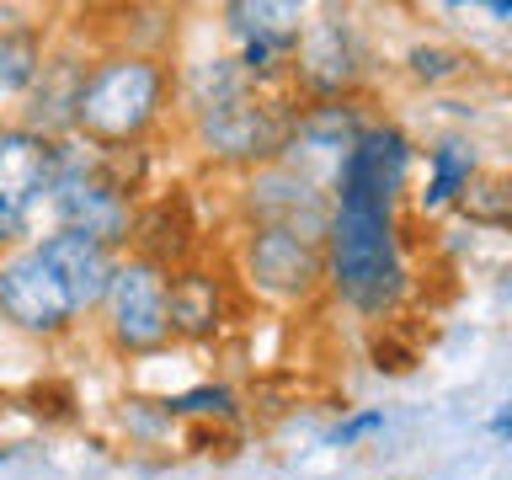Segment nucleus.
<instances>
[{"mask_svg":"<svg viewBox=\"0 0 512 480\" xmlns=\"http://www.w3.org/2000/svg\"><path fill=\"white\" fill-rule=\"evenodd\" d=\"M54 176H59V144L54 139L32 134L22 123L0 128V198L11 208L32 214L38 203H48Z\"/></svg>","mask_w":512,"mask_h":480,"instance_id":"11","label":"nucleus"},{"mask_svg":"<svg viewBox=\"0 0 512 480\" xmlns=\"http://www.w3.org/2000/svg\"><path fill=\"white\" fill-rule=\"evenodd\" d=\"M491 432H496V438H507V432H512V411H507V406L491 416Z\"/></svg>","mask_w":512,"mask_h":480,"instance_id":"21","label":"nucleus"},{"mask_svg":"<svg viewBox=\"0 0 512 480\" xmlns=\"http://www.w3.org/2000/svg\"><path fill=\"white\" fill-rule=\"evenodd\" d=\"M166 320H171V342H208L224 326V283L203 267L166 272Z\"/></svg>","mask_w":512,"mask_h":480,"instance_id":"13","label":"nucleus"},{"mask_svg":"<svg viewBox=\"0 0 512 480\" xmlns=\"http://www.w3.org/2000/svg\"><path fill=\"white\" fill-rule=\"evenodd\" d=\"M171 96V70L155 54H107L86 70L75 102V134L91 150H128L160 123Z\"/></svg>","mask_w":512,"mask_h":480,"instance_id":"3","label":"nucleus"},{"mask_svg":"<svg viewBox=\"0 0 512 480\" xmlns=\"http://www.w3.org/2000/svg\"><path fill=\"white\" fill-rule=\"evenodd\" d=\"M224 27H230L235 43L294 48L304 27V6H294V0H235V6H224Z\"/></svg>","mask_w":512,"mask_h":480,"instance_id":"14","label":"nucleus"},{"mask_svg":"<svg viewBox=\"0 0 512 480\" xmlns=\"http://www.w3.org/2000/svg\"><path fill=\"white\" fill-rule=\"evenodd\" d=\"M0 320L22 336H43V342H54L80 320L54 267L38 256V246L0 251Z\"/></svg>","mask_w":512,"mask_h":480,"instance_id":"7","label":"nucleus"},{"mask_svg":"<svg viewBox=\"0 0 512 480\" xmlns=\"http://www.w3.org/2000/svg\"><path fill=\"white\" fill-rule=\"evenodd\" d=\"M480 176V160L464 139H443L427 150V187L416 192V203H422V214H432V208H448L464 198V187H470Z\"/></svg>","mask_w":512,"mask_h":480,"instance_id":"16","label":"nucleus"},{"mask_svg":"<svg viewBox=\"0 0 512 480\" xmlns=\"http://www.w3.org/2000/svg\"><path fill=\"white\" fill-rule=\"evenodd\" d=\"M182 102L203 150L240 171L272 166L299 118L288 80H251L235 59H198L182 75Z\"/></svg>","mask_w":512,"mask_h":480,"instance_id":"1","label":"nucleus"},{"mask_svg":"<svg viewBox=\"0 0 512 480\" xmlns=\"http://www.w3.org/2000/svg\"><path fill=\"white\" fill-rule=\"evenodd\" d=\"M240 203H246V219H251V224H267V230H294V235L320 240V246H326L331 192L320 187V182H310L304 171L283 166V160L256 166V171L246 176Z\"/></svg>","mask_w":512,"mask_h":480,"instance_id":"9","label":"nucleus"},{"mask_svg":"<svg viewBox=\"0 0 512 480\" xmlns=\"http://www.w3.org/2000/svg\"><path fill=\"white\" fill-rule=\"evenodd\" d=\"M384 427V411H352L347 416V422H336L331 427V448H352V443H358V438H368V432H379Z\"/></svg>","mask_w":512,"mask_h":480,"instance_id":"19","label":"nucleus"},{"mask_svg":"<svg viewBox=\"0 0 512 480\" xmlns=\"http://www.w3.org/2000/svg\"><path fill=\"white\" fill-rule=\"evenodd\" d=\"M166 411L171 416H235V390L230 384H198L187 395H171Z\"/></svg>","mask_w":512,"mask_h":480,"instance_id":"18","label":"nucleus"},{"mask_svg":"<svg viewBox=\"0 0 512 480\" xmlns=\"http://www.w3.org/2000/svg\"><path fill=\"white\" fill-rule=\"evenodd\" d=\"M27 224H32V214H22V208H11L6 198H0V251H11L16 240L27 235Z\"/></svg>","mask_w":512,"mask_h":480,"instance_id":"20","label":"nucleus"},{"mask_svg":"<svg viewBox=\"0 0 512 480\" xmlns=\"http://www.w3.org/2000/svg\"><path fill=\"white\" fill-rule=\"evenodd\" d=\"M326 283L336 299L368 320H384L406 299V256H400L395 203L363 176L358 160H342L331 182V224H326Z\"/></svg>","mask_w":512,"mask_h":480,"instance_id":"2","label":"nucleus"},{"mask_svg":"<svg viewBox=\"0 0 512 480\" xmlns=\"http://www.w3.org/2000/svg\"><path fill=\"white\" fill-rule=\"evenodd\" d=\"M406 70H411V80H422V86H438V80H454V75L470 70V54L454 43H416L406 54Z\"/></svg>","mask_w":512,"mask_h":480,"instance_id":"17","label":"nucleus"},{"mask_svg":"<svg viewBox=\"0 0 512 480\" xmlns=\"http://www.w3.org/2000/svg\"><path fill=\"white\" fill-rule=\"evenodd\" d=\"M48 208H54L59 230H80L102 240L107 251L128 246V235H134V192L112 171L107 150H91V144H59V176Z\"/></svg>","mask_w":512,"mask_h":480,"instance_id":"4","label":"nucleus"},{"mask_svg":"<svg viewBox=\"0 0 512 480\" xmlns=\"http://www.w3.org/2000/svg\"><path fill=\"white\" fill-rule=\"evenodd\" d=\"M358 75H363V43L342 11H320L315 22L299 27L294 59H288L294 96L304 91L310 102H336L358 86Z\"/></svg>","mask_w":512,"mask_h":480,"instance_id":"8","label":"nucleus"},{"mask_svg":"<svg viewBox=\"0 0 512 480\" xmlns=\"http://www.w3.org/2000/svg\"><path fill=\"white\" fill-rule=\"evenodd\" d=\"M240 278L272 304H310L326 288V246L294 230L246 224V235H240Z\"/></svg>","mask_w":512,"mask_h":480,"instance_id":"6","label":"nucleus"},{"mask_svg":"<svg viewBox=\"0 0 512 480\" xmlns=\"http://www.w3.org/2000/svg\"><path fill=\"white\" fill-rule=\"evenodd\" d=\"M86 59L75 54H54L38 64V75H32V86L22 91L27 107H22V128L32 134L64 144V134H75V102H80V86H86Z\"/></svg>","mask_w":512,"mask_h":480,"instance_id":"12","label":"nucleus"},{"mask_svg":"<svg viewBox=\"0 0 512 480\" xmlns=\"http://www.w3.org/2000/svg\"><path fill=\"white\" fill-rule=\"evenodd\" d=\"M43 64V27L27 22V11L0 6V91L22 96Z\"/></svg>","mask_w":512,"mask_h":480,"instance_id":"15","label":"nucleus"},{"mask_svg":"<svg viewBox=\"0 0 512 480\" xmlns=\"http://www.w3.org/2000/svg\"><path fill=\"white\" fill-rule=\"evenodd\" d=\"M102 326L112 352L123 358H150L171 342V320H166V267L144 262V256H118L102 294Z\"/></svg>","mask_w":512,"mask_h":480,"instance_id":"5","label":"nucleus"},{"mask_svg":"<svg viewBox=\"0 0 512 480\" xmlns=\"http://www.w3.org/2000/svg\"><path fill=\"white\" fill-rule=\"evenodd\" d=\"M38 256L54 267V278L64 283V294L75 304V315H91L96 304H102L107 278H112V267H118V251H107L102 240H91L80 230H59V224L38 240Z\"/></svg>","mask_w":512,"mask_h":480,"instance_id":"10","label":"nucleus"}]
</instances>
